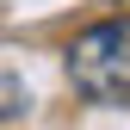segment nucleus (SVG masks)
<instances>
[{"instance_id": "obj_1", "label": "nucleus", "mask_w": 130, "mask_h": 130, "mask_svg": "<svg viewBox=\"0 0 130 130\" xmlns=\"http://www.w3.org/2000/svg\"><path fill=\"white\" fill-rule=\"evenodd\" d=\"M68 87L87 105H130V19H105L74 37Z\"/></svg>"}, {"instance_id": "obj_2", "label": "nucleus", "mask_w": 130, "mask_h": 130, "mask_svg": "<svg viewBox=\"0 0 130 130\" xmlns=\"http://www.w3.org/2000/svg\"><path fill=\"white\" fill-rule=\"evenodd\" d=\"M25 105H31V93H25V80L12 74V68H0V124H6V118H19Z\"/></svg>"}]
</instances>
